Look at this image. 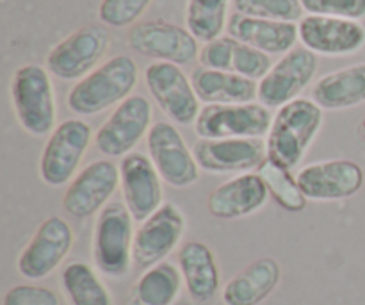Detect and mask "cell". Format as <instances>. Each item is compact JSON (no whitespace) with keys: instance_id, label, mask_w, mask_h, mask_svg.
I'll list each match as a JSON object with an SVG mask.
<instances>
[{"instance_id":"6da1fadb","label":"cell","mask_w":365,"mask_h":305,"mask_svg":"<svg viewBox=\"0 0 365 305\" xmlns=\"http://www.w3.org/2000/svg\"><path fill=\"white\" fill-rule=\"evenodd\" d=\"M323 109L310 99H296L273 114L266 146L267 157L287 170H296L323 127Z\"/></svg>"},{"instance_id":"7a4b0ae2","label":"cell","mask_w":365,"mask_h":305,"mask_svg":"<svg viewBox=\"0 0 365 305\" xmlns=\"http://www.w3.org/2000/svg\"><path fill=\"white\" fill-rule=\"evenodd\" d=\"M138 79L139 68L132 57L125 54L110 57L71 88L68 107L81 116H96L132 96Z\"/></svg>"},{"instance_id":"3957f363","label":"cell","mask_w":365,"mask_h":305,"mask_svg":"<svg viewBox=\"0 0 365 305\" xmlns=\"http://www.w3.org/2000/svg\"><path fill=\"white\" fill-rule=\"evenodd\" d=\"M11 99L18 124L25 132L41 138L56 131V91L46 68L34 63L18 68L11 81Z\"/></svg>"},{"instance_id":"277c9868","label":"cell","mask_w":365,"mask_h":305,"mask_svg":"<svg viewBox=\"0 0 365 305\" xmlns=\"http://www.w3.org/2000/svg\"><path fill=\"white\" fill-rule=\"evenodd\" d=\"M134 218L125 204L109 202L95 224L93 236V259L103 275L120 279L127 275L134 249Z\"/></svg>"},{"instance_id":"5b68a950","label":"cell","mask_w":365,"mask_h":305,"mask_svg":"<svg viewBox=\"0 0 365 305\" xmlns=\"http://www.w3.org/2000/svg\"><path fill=\"white\" fill-rule=\"evenodd\" d=\"M93 139L91 125L84 120H64L50 134L39 159L41 181L50 188L68 186L78 174L82 159Z\"/></svg>"},{"instance_id":"8992f818","label":"cell","mask_w":365,"mask_h":305,"mask_svg":"<svg viewBox=\"0 0 365 305\" xmlns=\"http://www.w3.org/2000/svg\"><path fill=\"white\" fill-rule=\"evenodd\" d=\"M273 114L260 102L207 104L202 107L195 131L200 139L259 138L269 134Z\"/></svg>"},{"instance_id":"52a82bcc","label":"cell","mask_w":365,"mask_h":305,"mask_svg":"<svg viewBox=\"0 0 365 305\" xmlns=\"http://www.w3.org/2000/svg\"><path fill=\"white\" fill-rule=\"evenodd\" d=\"M153 107L143 95L128 96L96 131V149L107 157H125L152 129Z\"/></svg>"},{"instance_id":"ba28073f","label":"cell","mask_w":365,"mask_h":305,"mask_svg":"<svg viewBox=\"0 0 365 305\" xmlns=\"http://www.w3.org/2000/svg\"><path fill=\"white\" fill-rule=\"evenodd\" d=\"M128 46L141 56L173 64H189L200 57L198 39L180 25L164 20L139 21L127 36Z\"/></svg>"},{"instance_id":"9c48e42d","label":"cell","mask_w":365,"mask_h":305,"mask_svg":"<svg viewBox=\"0 0 365 305\" xmlns=\"http://www.w3.org/2000/svg\"><path fill=\"white\" fill-rule=\"evenodd\" d=\"M106 29L88 25L57 43L46 56V70L61 81H77L91 74L109 50Z\"/></svg>"},{"instance_id":"30bf717a","label":"cell","mask_w":365,"mask_h":305,"mask_svg":"<svg viewBox=\"0 0 365 305\" xmlns=\"http://www.w3.org/2000/svg\"><path fill=\"white\" fill-rule=\"evenodd\" d=\"M187 224L180 207L173 202H164L152 216L146 218L135 229L132 261L141 270L163 263L184 238Z\"/></svg>"},{"instance_id":"8fae6325","label":"cell","mask_w":365,"mask_h":305,"mask_svg":"<svg viewBox=\"0 0 365 305\" xmlns=\"http://www.w3.org/2000/svg\"><path fill=\"white\" fill-rule=\"evenodd\" d=\"M148 156L166 184L173 188H189L196 184L202 174L192 150L185 145L180 131L170 121H157L148 136Z\"/></svg>"},{"instance_id":"7c38bea8","label":"cell","mask_w":365,"mask_h":305,"mask_svg":"<svg viewBox=\"0 0 365 305\" xmlns=\"http://www.w3.org/2000/svg\"><path fill=\"white\" fill-rule=\"evenodd\" d=\"M145 82L157 106L178 125L196 124L200 99L191 79L178 64L155 61L145 70Z\"/></svg>"},{"instance_id":"4fadbf2b","label":"cell","mask_w":365,"mask_h":305,"mask_svg":"<svg viewBox=\"0 0 365 305\" xmlns=\"http://www.w3.org/2000/svg\"><path fill=\"white\" fill-rule=\"evenodd\" d=\"M73 231L61 216H48L34 232L16 261L18 274L29 281L52 275L73 246Z\"/></svg>"},{"instance_id":"5bb4252c","label":"cell","mask_w":365,"mask_h":305,"mask_svg":"<svg viewBox=\"0 0 365 305\" xmlns=\"http://www.w3.org/2000/svg\"><path fill=\"white\" fill-rule=\"evenodd\" d=\"M317 63V54L305 46L289 50L259 81V102L273 109L299 99V93L314 81Z\"/></svg>"},{"instance_id":"9a60e30c","label":"cell","mask_w":365,"mask_h":305,"mask_svg":"<svg viewBox=\"0 0 365 305\" xmlns=\"http://www.w3.org/2000/svg\"><path fill=\"white\" fill-rule=\"evenodd\" d=\"M120 188V166L109 159H98L82 168L68 184L63 207L77 220L100 213Z\"/></svg>"},{"instance_id":"2e32d148","label":"cell","mask_w":365,"mask_h":305,"mask_svg":"<svg viewBox=\"0 0 365 305\" xmlns=\"http://www.w3.org/2000/svg\"><path fill=\"white\" fill-rule=\"evenodd\" d=\"M305 196L314 202H337L355 196L364 188V168L351 159L319 161L296 175Z\"/></svg>"},{"instance_id":"e0dca14e","label":"cell","mask_w":365,"mask_h":305,"mask_svg":"<svg viewBox=\"0 0 365 305\" xmlns=\"http://www.w3.org/2000/svg\"><path fill=\"white\" fill-rule=\"evenodd\" d=\"M150 156L143 152H130L121 157L120 188L132 218L139 224L152 216L163 206V182Z\"/></svg>"},{"instance_id":"ac0fdd59","label":"cell","mask_w":365,"mask_h":305,"mask_svg":"<svg viewBox=\"0 0 365 305\" xmlns=\"http://www.w3.org/2000/svg\"><path fill=\"white\" fill-rule=\"evenodd\" d=\"M192 154L207 174H248L264 163L267 146L259 138L198 139Z\"/></svg>"},{"instance_id":"d6986e66","label":"cell","mask_w":365,"mask_h":305,"mask_svg":"<svg viewBox=\"0 0 365 305\" xmlns=\"http://www.w3.org/2000/svg\"><path fill=\"white\" fill-rule=\"evenodd\" d=\"M298 31L303 46L319 56H349L365 46V27L359 20L307 14Z\"/></svg>"},{"instance_id":"ffe728a7","label":"cell","mask_w":365,"mask_h":305,"mask_svg":"<svg viewBox=\"0 0 365 305\" xmlns=\"http://www.w3.org/2000/svg\"><path fill=\"white\" fill-rule=\"evenodd\" d=\"M269 199V189L259 174H239L217 186L207 200L209 213L217 220H239L259 213Z\"/></svg>"},{"instance_id":"44dd1931","label":"cell","mask_w":365,"mask_h":305,"mask_svg":"<svg viewBox=\"0 0 365 305\" xmlns=\"http://www.w3.org/2000/svg\"><path fill=\"white\" fill-rule=\"evenodd\" d=\"M200 64L203 68L242 75L252 81H260L273 68L271 56L237 41L232 36H221L205 43L200 50Z\"/></svg>"},{"instance_id":"7402d4cb","label":"cell","mask_w":365,"mask_h":305,"mask_svg":"<svg viewBox=\"0 0 365 305\" xmlns=\"http://www.w3.org/2000/svg\"><path fill=\"white\" fill-rule=\"evenodd\" d=\"M228 36L245 45L253 46L267 56L287 54L296 46L299 39L298 24L294 21L266 20L246 14L234 13L228 20Z\"/></svg>"},{"instance_id":"603a6c76","label":"cell","mask_w":365,"mask_h":305,"mask_svg":"<svg viewBox=\"0 0 365 305\" xmlns=\"http://www.w3.org/2000/svg\"><path fill=\"white\" fill-rule=\"evenodd\" d=\"M178 268L189 296L196 304H210L221 288L216 256L202 241H187L178 250Z\"/></svg>"},{"instance_id":"cb8c5ba5","label":"cell","mask_w":365,"mask_h":305,"mask_svg":"<svg viewBox=\"0 0 365 305\" xmlns=\"http://www.w3.org/2000/svg\"><path fill=\"white\" fill-rule=\"evenodd\" d=\"M282 281V268L271 257L250 263L225 284L221 299L225 305H260L269 299Z\"/></svg>"},{"instance_id":"d4e9b609","label":"cell","mask_w":365,"mask_h":305,"mask_svg":"<svg viewBox=\"0 0 365 305\" xmlns=\"http://www.w3.org/2000/svg\"><path fill=\"white\" fill-rule=\"evenodd\" d=\"M312 100L327 111L351 109L365 104V63L351 64L317 79Z\"/></svg>"},{"instance_id":"484cf974","label":"cell","mask_w":365,"mask_h":305,"mask_svg":"<svg viewBox=\"0 0 365 305\" xmlns=\"http://www.w3.org/2000/svg\"><path fill=\"white\" fill-rule=\"evenodd\" d=\"M191 82L200 102L250 104L259 100V82L232 71L196 68Z\"/></svg>"},{"instance_id":"4316f807","label":"cell","mask_w":365,"mask_h":305,"mask_svg":"<svg viewBox=\"0 0 365 305\" xmlns=\"http://www.w3.org/2000/svg\"><path fill=\"white\" fill-rule=\"evenodd\" d=\"M184 286L180 268L173 263L155 264L145 270V274L134 284L130 305H173Z\"/></svg>"},{"instance_id":"83f0119b","label":"cell","mask_w":365,"mask_h":305,"mask_svg":"<svg viewBox=\"0 0 365 305\" xmlns=\"http://www.w3.org/2000/svg\"><path fill=\"white\" fill-rule=\"evenodd\" d=\"M61 284L71 305H113L109 289L89 264L73 261L61 274Z\"/></svg>"},{"instance_id":"f1b7e54d","label":"cell","mask_w":365,"mask_h":305,"mask_svg":"<svg viewBox=\"0 0 365 305\" xmlns=\"http://www.w3.org/2000/svg\"><path fill=\"white\" fill-rule=\"evenodd\" d=\"M228 7L230 0H187V31L202 43H210L221 38L230 20Z\"/></svg>"},{"instance_id":"f546056e","label":"cell","mask_w":365,"mask_h":305,"mask_svg":"<svg viewBox=\"0 0 365 305\" xmlns=\"http://www.w3.org/2000/svg\"><path fill=\"white\" fill-rule=\"evenodd\" d=\"M257 174L264 179L267 189H269V195H273L278 206L284 207L289 213H299V211L305 209L309 199L299 188L298 179L291 175V170L266 157Z\"/></svg>"},{"instance_id":"4dcf8cb0","label":"cell","mask_w":365,"mask_h":305,"mask_svg":"<svg viewBox=\"0 0 365 305\" xmlns=\"http://www.w3.org/2000/svg\"><path fill=\"white\" fill-rule=\"evenodd\" d=\"M235 13L253 18L278 21L302 20L303 7L299 0H234Z\"/></svg>"},{"instance_id":"1f68e13d","label":"cell","mask_w":365,"mask_h":305,"mask_svg":"<svg viewBox=\"0 0 365 305\" xmlns=\"http://www.w3.org/2000/svg\"><path fill=\"white\" fill-rule=\"evenodd\" d=\"M150 4L152 0H102L98 7V18L109 27L123 29L135 25Z\"/></svg>"},{"instance_id":"d6a6232c","label":"cell","mask_w":365,"mask_h":305,"mask_svg":"<svg viewBox=\"0 0 365 305\" xmlns=\"http://www.w3.org/2000/svg\"><path fill=\"white\" fill-rule=\"evenodd\" d=\"M305 13L348 20L365 18V0H299Z\"/></svg>"},{"instance_id":"836d02e7","label":"cell","mask_w":365,"mask_h":305,"mask_svg":"<svg viewBox=\"0 0 365 305\" xmlns=\"http://www.w3.org/2000/svg\"><path fill=\"white\" fill-rule=\"evenodd\" d=\"M2 305H59V296L43 286L18 284L7 289Z\"/></svg>"},{"instance_id":"e575fe53","label":"cell","mask_w":365,"mask_h":305,"mask_svg":"<svg viewBox=\"0 0 365 305\" xmlns=\"http://www.w3.org/2000/svg\"><path fill=\"white\" fill-rule=\"evenodd\" d=\"M360 134H362V138L365 139V120L362 121V125H360Z\"/></svg>"}]
</instances>
